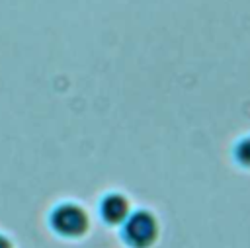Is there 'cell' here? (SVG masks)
I'll return each instance as SVG.
<instances>
[{
    "label": "cell",
    "mask_w": 250,
    "mask_h": 248,
    "mask_svg": "<svg viewBox=\"0 0 250 248\" xmlns=\"http://www.w3.org/2000/svg\"><path fill=\"white\" fill-rule=\"evenodd\" d=\"M158 234V223L148 211L129 213L123 221V238L133 248H148Z\"/></svg>",
    "instance_id": "obj_1"
},
{
    "label": "cell",
    "mask_w": 250,
    "mask_h": 248,
    "mask_svg": "<svg viewBox=\"0 0 250 248\" xmlns=\"http://www.w3.org/2000/svg\"><path fill=\"white\" fill-rule=\"evenodd\" d=\"M51 227L62 236H80L88 228V215L74 203H62L51 213Z\"/></svg>",
    "instance_id": "obj_2"
},
{
    "label": "cell",
    "mask_w": 250,
    "mask_h": 248,
    "mask_svg": "<svg viewBox=\"0 0 250 248\" xmlns=\"http://www.w3.org/2000/svg\"><path fill=\"white\" fill-rule=\"evenodd\" d=\"M100 215L109 225L123 223L127 219V215H129L127 197H123L121 193H109V195H105L102 199V203H100Z\"/></svg>",
    "instance_id": "obj_3"
},
{
    "label": "cell",
    "mask_w": 250,
    "mask_h": 248,
    "mask_svg": "<svg viewBox=\"0 0 250 248\" xmlns=\"http://www.w3.org/2000/svg\"><path fill=\"white\" fill-rule=\"evenodd\" d=\"M234 156H236V160H238L242 166H250V137L242 139V141L236 145Z\"/></svg>",
    "instance_id": "obj_4"
},
{
    "label": "cell",
    "mask_w": 250,
    "mask_h": 248,
    "mask_svg": "<svg viewBox=\"0 0 250 248\" xmlns=\"http://www.w3.org/2000/svg\"><path fill=\"white\" fill-rule=\"evenodd\" d=\"M0 248H10V242L4 236H0Z\"/></svg>",
    "instance_id": "obj_5"
}]
</instances>
